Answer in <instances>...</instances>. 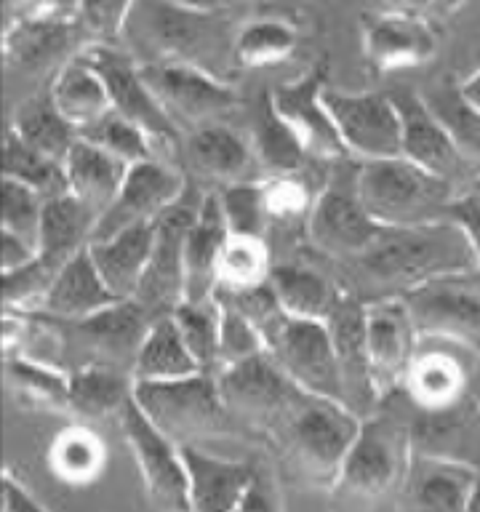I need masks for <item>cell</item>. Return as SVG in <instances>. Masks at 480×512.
Returning <instances> with one entry per match:
<instances>
[{"label":"cell","mask_w":480,"mask_h":512,"mask_svg":"<svg viewBox=\"0 0 480 512\" xmlns=\"http://www.w3.org/2000/svg\"><path fill=\"white\" fill-rule=\"evenodd\" d=\"M470 510H480V472H478V483H475V491H472Z\"/></svg>","instance_id":"cell-60"},{"label":"cell","mask_w":480,"mask_h":512,"mask_svg":"<svg viewBox=\"0 0 480 512\" xmlns=\"http://www.w3.org/2000/svg\"><path fill=\"white\" fill-rule=\"evenodd\" d=\"M19 139L35 147V150L46 152L51 158L64 160L80 139L78 126H72L70 120L64 118L62 112L56 110L51 94H38L27 99V102L16 110L14 123H11Z\"/></svg>","instance_id":"cell-36"},{"label":"cell","mask_w":480,"mask_h":512,"mask_svg":"<svg viewBox=\"0 0 480 512\" xmlns=\"http://www.w3.org/2000/svg\"><path fill=\"white\" fill-rule=\"evenodd\" d=\"M342 267L358 283L355 296L363 302L480 270L470 238L454 216L414 227H384L358 259Z\"/></svg>","instance_id":"cell-1"},{"label":"cell","mask_w":480,"mask_h":512,"mask_svg":"<svg viewBox=\"0 0 480 512\" xmlns=\"http://www.w3.org/2000/svg\"><path fill=\"white\" fill-rule=\"evenodd\" d=\"M179 152H182L184 166L190 168V174H195L198 179L222 182L224 187L235 182H251L248 176L254 168H259L251 142H246L224 123L195 128L182 136Z\"/></svg>","instance_id":"cell-23"},{"label":"cell","mask_w":480,"mask_h":512,"mask_svg":"<svg viewBox=\"0 0 480 512\" xmlns=\"http://www.w3.org/2000/svg\"><path fill=\"white\" fill-rule=\"evenodd\" d=\"M478 472L472 464L414 454L403 486L406 504L416 510H470Z\"/></svg>","instance_id":"cell-25"},{"label":"cell","mask_w":480,"mask_h":512,"mask_svg":"<svg viewBox=\"0 0 480 512\" xmlns=\"http://www.w3.org/2000/svg\"><path fill=\"white\" fill-rule=\"evenodd\" d=\"M64 168H67V182H70V192L83 203L102 211L112 203V198L118 195L123 182H126L128 163L126 160L115 158L112 152L96 147L94 142H88L80 136L70 155L64 158Z\"/></svg>","instance_id":"cell-29"},{"label":"cell","mask_w":480,"mask_h":512,"mask_svg":"<svg viewBox=\"0 0 480 512\" xmlns=\"http://www.w3.org/2000/svg\"><path fill=\"white\" fill-rule=\"evenodd\" d=\"M326 326L334 339L344 406L355 411L360 419H366L382 406V398L374 387V376H371V363H368L366 302L355 294H344L342 302L331 312V318L326 320Z\"/></svg>","instance_id":"cell-20"},{"label":"cell","mask_w":480,"mask_h":512,"mask_svg":"<svg viewBox=\"0 0 480 512\" xmlns=\"http://www.w3.org/2000/svg\"><path fill=\"white\" fill-rule=\"evenodd\" d=\"M355 184L366 211L382 227H414L448 219L459 198L454 184L403 155L358 163Z\"/></svg>","instance_id":"cell-4"},{"label":"cell","mask_w":480,"mask_h":512,"mask_svg":"<svg viewBox=\"0 0 480 512\" xmlns=\"http://www.w3.org/2000/svg\"><path fill=\"white\" fill-rule=\"evenodd\" d=\"M355 174L358 168L350 176H331L318 190V198L312 203V211L304 224L312 248L339 264H350L352 259H358L384 230L363 206Z\"/></svg>","instance_id":"cell-8"},{"label":"cell","mask_w":480,"mask_h":512,"mask_svg":"<svg viewBox=\"0 0 480 512\" xmlns=\"http://www.w3.org/2000/svg\"><path fill=\"white\" fill-rule=\"evenodd\" d=\"M187 182H190V176L184 174L182 168L168 166L160 158L134 163L128 168L120 192L99 216L91 243L112 238V235L139 227V224L158 222L160 216L182 198Z\"/></svg>","instance_id":"cell-14"},{"label":"cell","mask_w":480,"mask_h":512,"mask_svg":"<svg viewBox=\"0 0 480 512\" xmlns=\"http://www.w3.org/2000/svg\"><path fill=\"white\" fill-rule=\"evenodd\" d=\"M80 136L94 142L96 147L112 152L115 158L126 160L128 166H134L139 160L155 158V152H152L155 147H152L150 136L144 134L134 120L120 115L115 107H110L104 115H99L88 126L80 128Z\"/></svg>","instance_id":"cell-45"},{"label":"cell","mask_w":480,"mask_h":512,"mask_svg":"<svg viewBox=\"0 0 480 512\" xmlns=\"http://www.w3.org/2000/svg\"><path fill=\"white\" fill-rule=\"evenodd\" d=\"M80 0H40V11L43 16H59L64 19L67 14H78Z\"/></svg>","instance_id":"cell-56"},{"label":"cell","mask_w":480,"mask_h":512,"mask_svg":"<svg viewBox=\"0 0 480 512\" xmlns=\"http://www.w3.org/2000/svg\"><path fill=\"white\" fill-rule=\"evenodd\" d=\"M459 86H462V94L467 96V102L480 112V70L472 72L470 78H464Z\"/></svg>","instance_id":"cell-57"},{"label":"cell","mask_w":480,"mask_h":512,"mask_svg":"<svg viewBox=\"0 0 480 512\" xmlns=\"http://www.w3.org/2000/svg\"><path fill=\"white\" fill-rule=\"evenodd\" d=\"M323 88H326L323 86V70L315 67L296 83L275 88L270 94V102L312 160L336 163L350 155L344 150L339 128L323 102Z\"/></svg>","instance_id":"cell-21"},{"label":"cell","mask_w":480,"mask_h":512,"mask_svg":"<svg viewBox=\"0 0 480 512\" xmlns=\"http://www.w3.org/2000/svg\"><path fill=\"white\" fill-rule=\"evenodd\" d=\"M203 368L192 358L171 315L155 318L144 336L134 363V382H174L184 376L200 374Z\"/></svg>","instance_id":"cell-33"},{"label":"cell","mask_w":480,"mask_h":512,"mask_svg":"<svg viewBox=\"0 0 480 512\" xmlns=\"http://www.w3.org/2000/svg\"><path fill=\"white\" fill-rule=\"evenodd\" d=\"M136 0H80L78 16L88 30L102 40L120 38Z\"/></svg>","instance_id":"cell-51"},{"label":"cell","mask_w":480,"mask_h":512,"mask_svg":"<svg viewBox=\"0 0 480 512\" xmlns=\"http://www.w3.org/2000/svg\"><path fill=\"white\" fill-rule=\"evenodd\" d=\"M216 379L232 419L262 432L272 430L299 392L267 352L222 368Z\"/></svg>","instance_id":"cell-16"},{"label":"cell","mask_w":480,"mask_h":512,"mask_svg":"<svg viewBox=\"0 0 480 512\" xmlns=\"http://www.w3.org/2000/svg\"><path fill=\"white\" fill-rule=\"evenodd\" d=\"M46 198L24 184L3 176V200H0V230L14 232L16 238L40 246V224H43Z\"/></svg>","instance_id":"cell-49"},{"label":"cell","mask_w":480,"mask_h":512,"mask_svg":"<svg viewBox=\"0 0 480 512\" xmlns=\"http://www.w3.org/2000/svg\"><path fill=\"white\" fill-rule=\"evenodd\" d=\"M131 395L134 376L120 368L80 366L70 371V411L83 419H120Z\"/></svg>","instance_id":"cell-32"},{"label":"cell","mask_w":480,"mask_h":512,"mask_svg":"<svg viewBox=\"0 0 480 512\" xmlns=\"http://www.w3.org/2000/svg\"><path fill=\"white\" fill-rule=\"evenodd\" d=\"M155 230H158V222L139 224L112 238L88 243V254L94 259L96 270L118 299H134L139 291L144 270L150 264Z\"/></svg>","instance_id":"cell-27"},{"label":"cell","mask_w":480,"mask_h":512,"mask_svg":"<svg viewBox=\"0 0 480 512\" xmlns=\"http://www.w3.org/2000/svg\"><path fill=\"white\" fill-rule=\"evenodd\" d=\"M262 187L264 203H267V211H270V224L296 222V219H302L307 224V216H310L318 192L304 182L299 171L267 176Z\"/></svg>","instance_id":"cell-50"},{"label":"cell","mask_w":480,"mask_h":512,"mask_svg":"<svg viewBox=\"0 0 480 512\" xmlns=\"http://www.w3.org/2000/svg\"><path fill=\"white\" fill-rule=\"evenodd\" d=\"M422 102L432 110V115L443 123L448 136L454 139L464 158L480 171V112L467 102L459 83L443 80L438 86L422 91Z\"/></svg>","instance_id":"cell-41"},{"label":"cell","mask_w":480,"mask_h":512,"mask_svg":"<svg viewBox=\"0 0 480 512\" xmlns=\"http://www.w3.org/2000/svg\"><path fill=\"white\" fill-rule=\"evenodd\" d=\"M120 427H123L128 448L134 454L144 494L152 507L168 512L192 510L190 480H187L182 446L168 438L166 432L144 414L134 395L128 400L126 411L120 414Z\"/></svg>","instance_id":"cell-9"},{"label":"cell","mask_w":480,"mask_h":512,"mask_svg":"<svg viewBox=\"0 0 480 512\" xmlns=\"http://www.w3.org/2000/svg\"><path fill=\"white\" fill-rule=\"evenodd\" d=\"M344 150L358 163L395 158L403 152V118L395 99L387 94H342L323 88Z\"/></svg>","instance_id":"cell-13"},{"label":"cell","mask_w":480,"mask_h":512,"mask_svg":"<svg viewBox=\"0 0 480 512\" xmlns=\"http://www.w3.org/2000/svg\"><path fill=\"white\" fill-rule=\"evenodd\" d=\"M0 507L3 512H32L43 510V504L35 499V496L27 491V488L19 483V480L11 475V472H3V486H0Z\"/></svg>","instance_id":"cell-54"},{"label":"cell","mask_w":480,"mask_h":512,"mask_svg":"<svg viewBox=\"0 0 480 512\" xmlns=\"http://www.w3.org/2000/svg\"><path fill=\"white\" fill-rule=\"evenodd\" d=\"M270 286L283 312L296 320L326 323L344 296L334 280L302 264H275L270 272Z\"/></svg>","instance_id":"cell-30"},{"label":"cell","mask_w":480,"mask_h":512,"mask_svg":"<svg viewBox=\"0 0 480 512\" xmlns=\"http://www.w3.org/2000/svg\"><path fill=\"white\" fill-rule=\"evenodd\" d=\"M272 256L267 238L230 235L219 256V286L216 288H251L267 283L272 272Z\"/></svg>","instance_id":"cell-44"},{"label":"cell","mask_w":480,"mask_h":512,"mask_svg":"<svg viewBox=\"0 0 480 512\" xmlns=\"http://www.w3.org/2000/svg\"><path fill=\"white\" fill-rule=\"evenodd\" d=\"M411 459V419L406 422L392 411L376 408L374 414L360 419L358 435L331 491L352 504H376L403 494Z\"/></svg>","instance_id":"cell-5"},{"label":"cell","mask_w":480,"mask_h":512,"mask_svg":"<svg viewBox=\"0 0 480 512\" xmlns=\"http://www.w3.org/2000/svg\"><path fill=\"white\" fill-rule=\"evenodd\" d=\"M230 238L219 192H206L198 219L184 240V299H211L219 286V256Z\"/></svg>","instance_id":"cell-24"},{"label":"cell","mask_w":480,"mask_h":512,"mask_svg":"<svg viewBox=\"0 0 480 512\" xmlns=\"http://www.w3.org/2000/svg\"><path fill=\"white\" fill-rule=\"evenodd\" d=\"M251 147H254V155L259 160V168L270 171V176L302 171L304 160L310 158L294 131L288 128L286 120L275 112L270 94L264 96L262 107L256 112Z\"/></svg>","instance_id":"cell-40"},{"label":"cell","mask_w":480,"mask_h":512,"mask_svg":"<svg viewBox=\"0 0 480 512\" xmlns=\"http://www.w3.org/2000/svg\"><path fill=\"white\" fill-rule=\"evenodd\" d=\"M134 400L179 446H203L227 435L235 424L219 379L208 371L174 382H134Z\"/></svg>","instance_id":"cell-6"},{"label":"cell","mask_w":480,"mask_h":512,"mask_svg":"<svg viewBox=\"0 0 480 512\" xmlns=\"http://www.w3.org/2000/svg\"><path fill=\"white\" fill-rule=\"evenodd\" d=\"M358 430L360 416L344 403L299 390L267 435L299 478L331 491Z\"/></svg>","instance_id":"cell-3"},{"label":"cell","mask_w":480,"mask_h":512,"mask_svg":"<svg viewBox=\"0 0 480 512\" xmlns=\"http://www.w3.org/2000/svg\"><path fill=\"white\" fill-rule=\"evenodd\" d=\"M48 94L54 99L56 110L62 112L72 126H78V131L112 107L102 75L80 54L59 67Z\"/></svg>","instance_id":"cell-34"},{"label":"cell","mask_w":480,"mask_h":512,"mask_svg":"<svg viewBox=\"0 0 480 512\" xmlns=\"http://www.w3.org/2000/svg\"><path fill=\"white\" fill-rule=\"evenodd\" d=\"M470 398L472 403L480 408V355L475 360V368H472V379H470Z\"/></svg>","instance_id":"cell-59"},{"label":"cell","mask_w":480,"mask_h":512,"mask_svg":"<svg viewBox=\"0 0 480 512\" xmlns=\"http://www.w3.org/2000/svg\"><path fill=\"white\" fill-rule=\"evenodd\" d=\"M451 216L456 222L462 224L467 238L472 243V251H475V259H478L480 267V192H467V195H459L451 208Z\"/></svg>","instance_id":"cell-52"},{"label":"cell","mask_w":480,"mask_h":512,"mask_svg":"<svg viewBox=\"0 0 480 512\" xmlns=\"http://www.w3.org/2000/svg\"><path fill=\"white\" fill-rule=\"evenodd\" d=\"M272 507H278V499H275V491H272L270 480L264 478L262 472L256 470L254 480H251V486L246 488V494L240 499V512L248 510H272Z\"/></svg>","instance_id":"cell-55"},{"label":"cell","mask_w":480,"mask_h":512,"mask_svg":"<svg viewBox=\"0 0 480 512\" xmlns=\"http://www.w3.org/2000/svg\"><path fill=\"white\" fill-rule=\"evenodd\" d=\"M216 302H219V371L267 352L262 331L238 307H232L227 299L219 296Z\"/></svg>","instance_id":"cell-48"},{"label":"cell","mask_w":480,"mask_h":512,"mask_svg":"<svg viewBox=\"0 0 480 512\" xmlns=\"http://www.w3.org/2000/svg\"><path fill=\"white\" fill-rule=\"evenodd\" d=\"M422 336L416 331L403 296H382L366 302V350L371 376L379 398L403 387L408 366L419 350Z\"/></svg>","instance_id":"cell-17"},{"label":"cell","mask_w":480,"mask_h":512,"mask_svg":"<svg viewBox=\"0 0 480 512\" xmlns=\"http://www.w3.org/2000/svg\"><path fill=\"white\" fill-rule=\"evenodd\" d=\"M296 48V32L283 22L248 24L235 35L238 67H267L283 62Z\"/></svg>","instance_id":"cell-46"},{"label":"cell","mask_w":480,"mask_h":512,"mask_svg":"<svg viewBox=\"0 0 480 512\" xmlns=\"http://www.w3.org/2000/svg\"><path fill=\"white\" fill-rule=\"evenodd\" d=\"M171 3L182 8H192V11H216L219 0H171Z\"/></svg>","instance_id":"cell-58"},{"label":"cell","mask_w":480,"mask_h":512,"mask_svg":"<svg viewBox=\"0 0 480 512\" xmlns=\"http://www.w3.org/2000/svg\"><path fill=\"white\" fill-rule=\"evenodd\" d=\"M184 344L190 347L192 358L208 374H219V302L216 296L200 302L176 304L171 312Z\"/></svg>","instance_id":"cell-43"},{"label":"cell","mask_w":480,"mask_h":512,"mask_svg":"<svg viewBox=\"0 0 480 512\" xmlns=\"http://www.w3.org/2000/svg\"><path fill=\"white\" fill-rule=\"evenodd\" d=\"M35 256H38V248L32 243L16 238L14 232L0 230V272L16 270V267H22Z\"/></svg>","instance_id":"cell-53"},{"label":"cell","mask_w":480,"mask_h":512,"mask_svg":"<svg viewBox=\"0 0 480 512\" xmlns=\"http://www.w3.org/2000/svg\"><path fill=\"white\" fill-rule=\"evenodd\" d=\"M147 86L179 131L224 123L238 107V96L227 80H219L187 64H142Z\"/></svg>","instance_id":"cell-12"},{"label":"cell","mask_w":480,"mask_h":512,"mask_svg":"<svg viewBox=\"0 0 480 512\" xmlns=\"http://www.w3.org/2000/svg\"><path fill=\"white\" fill-rule=\"evenodd\" d=\"M120 38L139 64H187L227 83L238 67L227 22L171 0H136Z\"/></svg>","instance_id":"cell-2"},{"label":"cell","mask_w":480,"mask_h":512,"mask_svg":"<svg viewBox=\"0 0 480 512\" xmlns=\"http://www.w3.org/2000/svg\"><path fill=\"white\" fill-rule=\"evenodd\" d=\"M475 355L480 352L456 342L422 339L403 379L408 398L416 408H446L464 400L470 395Z\"/></svg>","instance_id":"cell-19"},{"label":"cell","mask_w":480,"mask_h":512,"mask_svg":"<svg viewBox=\"0 0 480 512\" xmlns=\"http://www.w3.org/2000/svg\"><path fill=\"white\" fill-rule=\"evenodd\" d=\"M267 355L299 390L344 403L334 339L323 320L288 318L267 344Z\"/></svg>","instance_id":"cell-15"},{"label":"cell","mask_w":480,"mask_h":512,"mask_svg":"<svg viewBox=\"0 0 480 512\" xmlns=\"http://www.w3.org/2000/svg\"><path fill=\"white\" fill-rule=\"evenodd\" d=\"M411 446L414 454L454 459L480 470V408L470 395L446 408H416Z\"/></svg>","instance_id":"cell-22"},{"label":"cell","mask_w":480,"mask_h":512,"mask_svg":"<svg viewBox=\"0 0 480 512\" xmlns=\"http://www.w3.org/2000/svg\"><path fill=\"white\" fill-rule=\"evenodd\" d=\"M392 99L398 104L400 118H403V152L400 155L432 174L443 176L446 182L454 184L459 195H467V184L480 171L459 152L443 123L422 102V96L416 91H400V94H392Z\"/></svg>","instance_id":"cell-18"},{"label":"cell","mask_w":480,"mask_h":512,"mask_svg":"<svg viewBox=\"0 0 480 512\" xmlns=\"http://www.w3.org/2000/svg\"><path fill=\"white\" fill-rule=\"evenodd\" d=\"M203 195L206 192L200 190L198 182L190 176L182 198L158 219L150 264L134 296V302L142 304V310L152 320L171 315L176 304L184 302V240L198 219Z\"/></svg>","instance_id":"cell-7"},{"label":"cell","mask_w":480,"mask_h":512,"mask_svg":"<svg viewBox=\"0 0 480 512\" xmlns=\"http://www.w3.org/2000/svg\"><path fill=\"white\" fill-rule=\"evenodd\" d=\"M6 382L30 406L70 411V371L64 368L16 352L6 360Z\"/></svg>","instance_id":"cell-38"},{"label":"cell","mask_w":480,"mask_h":512,"mask_svg":"<svg viewBox=\"0 0 480 512\" xmlns=\"http://www.w3.org/2000/svg\"><path fill=\"white\" fill-rule=\"evenodd\" d=\"M187 480H190V507L195 512L238 510L240 499L251 486L256 467L248 462H232L206 454L203 446H182Z\"/></svg>","instance_id":"cell-26"},{"label":"cell","mask_w":480,"mask_h":512,"mask_svg":"<svg viewBox=\"0 0 480 512\" xmlns=\"http://www.w3.org/2000/svg\"><path fill=\"white\" fill-rule=\"evenodd\" d=\"M48 462H51L56 478L80 486V483H91L102 475L107 451L94 430L75 424L54 440V446L48 451Z\"/></svg>","instance_id":"cell-42"},{"label":"cell","mask_w":480,"mask_h":512,"mask_svg":"<svg viewBox=\"0 0 480 512\" xmlns=\"http://www.w3.org/2000/svg\"><path fill=\"white\" fill-rule=\"evenodd\" d=\"M224 219L230 227V235H251V238H267L270 232V211L264 203V187L254 182L227 184L219 192Z\"/></svg>","instance_id":"cell-47"},{"label":"cell","mask_w":480,"mask_h":512,"mask_svg":"<svg viewBox=\"0 0 480 512\" xmlns=\"http://www.w3.org/2000/svg\"><path fill=\"white\" fill-rule=\"evenodd\" d=\"M115 302H120V299L107 288L86 246L64 264L54 286L48 288L38 312H46V315L62 320H83Z\"/></svg>","instance_id":"cell-28"},{"label":"cell","mask_w":480,"mask_h":512,"mask_svg":"<svg viewBox=\"0 0 480 512\" xmlns=\"http://www.w3.org/2000/svg\"><path fill=\"white\" fill-rule=\"evenodd\" d=\"M478 272L430 280L400 294L422 339H446L480 352Z\"/></svg>","instance_id":"cell-10"},{"label":"cell","mask_w":480,"mask_h":512,"mask_svg":"<svg viewBox=\"0 0 480 512\" xmlns=\"http://www.w3.org/2000/svg\"><path fill=\"white\" fill-rule=\"evenodd\" d=\"M96 222H99V211L75 198L72 192L59 195V198H48L43 206L38 254L67 264L72 256L91 243Z\"/></svg>","instance_id":"cell-31"},{"label":"cell","mask_w":480,"mask_h":512,"mask_svg":"<svg viewBox=\"0 0 480 512\" xmlns=\"http://www.w3.org/2000/svg\"><path fill=\"white\" fill-rule=\"evenodd\" d=\"M3 176L30 187L40 198H59L70 192L64 160H56L46 152L35 150L8 128L3 139Z\"/></svg>","instance_id":"cell-39"},{"label":"cell","mask_w":480,"mask_h":512,"mask_svg":"<svg viewBox=\"0 0 480 512\" xmlns=\"http://www.w3.org/2000/svg\"><path fill=\"white\" fill-rule=\"evenodd\" d=\"M432 35L422 24L400 16L376 19L368 27L366 51L368 59L379 70H400V67H416L432 56Z\"/></svg>","instance_id":"cell-35"},{"label":"cell","mask_w":480,"mask_h":512,"mask_svg":"<svg viewBox=\"0 0 480 512\" xmlns=\"http://www.w3.org/2000/svg\"><path fill=\"white\" fill-rule=\"evenodd\" d=\"M80 56L102 75L112 107L128 120H134L136 126L150 136L152 147H158V144L168 150L182 147V131L160 107L144 80L142 64L136 62L134 56L110 46V43H94V46L83 48Z\"/></svg>","instance_id":"cell-11"},{"label":"cell","mask_w":480,"mask_h":512,"mask_svg":"<svg viewBox=\"0 0 480 512\" xmlns=\"http://www.w3.org/2000/svg\"><path fill=\"white\" fill-rule=\"evenodd\" d=\"M70 43V24L59 16L35 14L30 19L16 22L6 32V51L8 67H22V70H35L43 64L54 62Z\"/></svg>","instance_id":"cell-37"}]
</instances>
